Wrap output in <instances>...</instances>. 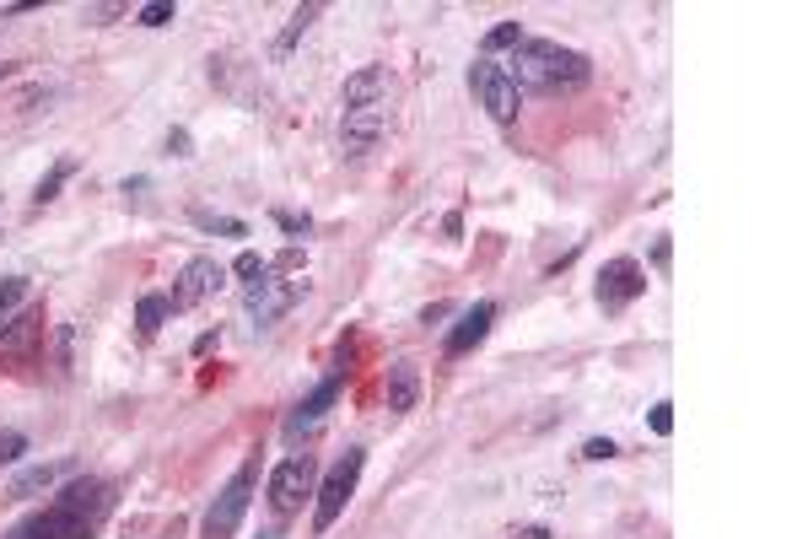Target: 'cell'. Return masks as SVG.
<instances>
[{
  "label": "cell",
  "instance_id": "obj_7",
  "mask_svg": "<svg viewBox=\"0 0 808 539\" xmlns=\"http://www.w3.org/2000/svg\"><path fill=\"white\" fill-rule=\"evenodd\" d=\"M469 92L480 98V108L491 113L496 124H512L518 108H523V92L512 87V76H507L501 60H475V66H469Z\"/></svg>",
  "mask_w": 808,
  "mask_h": 539
},
{
  "label": "cell",
  "instance_id": "obj_32",
  "mask_svg": "<svg viewBox=\"0 0 808 539\" xmlns=\"http://www.w3.org/2000/svg\"><path fill=\"white\" fill-rule=\"evenodd\" d=\"M259 539H276V535H259Z\"/></svg>",
  "mask_w": 808,
  "mask_h": 539
},
{
  "label": "cell",
  "instance_id": "obj_22",
  "mask_svg": "<svg viewBox=\"0 0 808 539\" xmlns=\"http://www.w3.org/2000/svg\"><path fill=\"white\" fill-rule=\"evenodd\" d=\"M265 270H270V259H259L253 249H243V253H238V264H232V276H238V281H248V287H253Z\"/></svg>",
  "mask_w": 808,
  "mask_h": 539
},
{
  "label": "cell",
  "instance_id": "obj_26",
  "mask_svg": "<svg viewBox=\"0 0 808 539\" xmlns=\"http://www.w3.org/2000/svg\"><path fill=\"white\" fill-rule=\"evenodd\" d=\"M652 431H658V437H668V431H674V405H668V399H658V405H652Z\"/></svg>",
  "mask_w": 808,
  "mask_h": 539
},
{
  "label": "cell",
  "instance_id": "obj_11",
  "mask_svg": "<svg viewBox=\"0 0 808 539\" xmlns=\"http://www.w3.org/2000/svg\"><path fill=\"white\" fill-rule=\"evenodd\" d=\"M335 399H340V372H335V378H323L313 395H308L302 405H297V410H291V416H286V427H281V431L291 437V442H297V437H308V431H318Z\"/></svg>",
  "mask_w": 808,
  "mask_h": 539
},
{
  "label": "cell",
  "instance_id": "obj_9",
  "mask_svg": "<svg viewBox=\"0 0 808 539\" xmlns=\"http://www.w3.org/2000/svg\"><path fill=\"white\" fill-rule=\"evenodd\" d=\"M641 291H647V270L636 264L631 253H620V259H609L603 276H598V308H603V313H626Z\"/></svg>",
  "mask_w": 808,
  "mask_h": 539
},
{
  "label": "cell",
  "instance_id": "obj_4",
  "mask_svg": "<svg viewBox=\"0 0 808 539\" xmlns=\"http://www.w3.org/2000/svg\"><path fill=\"white\" fill-rule=\"evenodd\" d=\"M361 469H367V453L361 448H346V459H335V469L318 480V507H313V535H329L335 523H340V512L346 502L356 497V486H361Z\"/></svg>",
  "mask_w": 808,
  "mask_h": 539
},
{
  "label": "cell",
  "instance_id": "obj_14",
  "mask_svg": "<svg viewBox=\"0 0 808 539\" xmlns=\"http://www.w3.org/2000/svg\"><path fill=\"white\" fill-rule=\"evenodd\" d=\"M416 399H421V372H416V361H393V367H388V410L405 416V410H416Z\"/></svg>",
  "mask_w": 808,
  "mask_h": 539
},
{
  "label": "cell",
  "instance_id": "obj_5",
  "mask_svg": "<svg viewBox=\"0 0 808 539\" xmlns=\"http://www.w3.org/2000/svg\"><path fill=\"white\" fill-rule=\"evenodd\" d=\"M253 486H259V459H243V469L216 491V502H211V512H206V539H232L238 535V523H243V512H248V502H253Z\"/></svg>",
  "mask_w": 808,
  "mask_h": 539
},
{
  "label": "cell",
  "instance_id": "obj_8",
  "mask_svg": "<svg viewBox=\"0 0 808 539\" xmlns=\"http://www.w3.org/2000/svg\"><path fill=\"white\" fill-rule=\"evenodd\" d=\"M318 491V465L313 453H291V459H281V465L270 469V507L276 512H297V507L308 502Z\"/></svg>",
  "mask_w": 808,
  "mask_h": 539
},
{
  "label": "cell",
  "instance_id": "obj_13",
  "mask_svg": "<svg viewBox=\"0 0 808 539\" xmlns=\"http://www.w3.org/2000/svg\"><path fill=\"white\" fill-rule=\"evenodd\" d=\"M60 475H81V465H76V459H60V465H28L11 486H6V497H11V502H28V497H38V491H54Z\"/></svg>",
  "mask_w": 808,
  "mask_h": 539
},
{
  "label": "cell",
  "instance_id": "obj_31",
  "mask_svg": "<svg viewBox=\"0 0 808 539\" xmlns=\"http://www.w3.org/2000/svg\"><path fill=\"white\" fill-rule=\"evenodd\" d=\"M11 71H17V66H6V60H0V81H6V76H11Z\"/></svg>",
  "mask_w": 808,
  "mask_h": 539
},
{
  "label": "cell",
  "instance_id": "obj_2",
  "mask_svg": "<svg viewBox=\"0 0 808 539\" xmlns=\"http://www.w3.org/2000/svg\"><path fill=\"white\" fill-rule=\"evenodd\" d=\"M388 113H393V81L383 66H361L340 87V146L346 157H361L388 136Z\"/></svg>",
  "mask_w": 808,
  "mask_h": 539
},
{
  "label": "cell",
  "instance_id": "obj_19",
  "mask_svg": "<svg viewBox=\"0 0 808 539\" xmlns=\"http://www.w3.org/2000/svg\"><path fill=\"white\" fill-rule=\"evenodd\" d=\"M33 335H38V308H28L22 319H11V329L0 335V351H22V346H28Z\"/></svg>",
  "mask_w": 808,
  "mask_h": 539
},
{
  "label": "cell",
  "instance_id": "obj_24",
  "mask_svg": "<svg viewBox=\"0 0 808 539\" xmlns=\"http://www.w3.org/2000/svg\"><path fill=\"white\" fill-rule=\"evenodd\" d=\"M28 453V437L22 431H0V465H11V459H22Z\"/></svg>",
  "mask_w": 808,
  "mask_h": 539
},
{
  "label": "cell",
  "instance_id": "obj_23",
  "mask_svg": "<svg viewBox=\"0 0 808 539\" xmlns=\"http://www.w3.org/2000/svg\"><path fill=\"white\" fill-rule=\"evenodd\" d=\"M22 297H28V276H6V281H0V319H6Z\"/></svg>",
  "mask_w": 808,
  "mask_h": 539
},
{
  "label": "cell",
  "instance_id": "obj_27",
  "mask_svg": "<svg viewBox=\"0 0 808 539\" xmlns=\"http://www.w3.org/2000/svg\"><path fill=\"white\" fill-rule=\"evenodd\" d=\"M276 221H281V232H291V238H302V232H308V216H291V211H276Z\"/></svg>",
  "mask_w": 808,
  "mask_h": 539
},
{
  "label": "cell",
  "instance_id": "obj_20",
  "mask_svg": "<svg viewBox=\"0 0 808 539\" xmlns=\"http://www.w3.org/2000/svg\"><path fill=\"white\" fill-rule=\"evenodd\" d=\"M162 319H168V297H141V302H136V323H141L146 340L162 329Z\"/></svg>",
  "mask_w": 808,
  "mask_h": 539
},
{
  "label": "cell",
  "instance_id": "obj_15",
  "mask_svg": "<svg viewBox=\"0 0 808 539\" xmlns=\"http://www.w3.org/2000/svg\"><path fill=\"white\" fill-rule=\"evenodd\" d=\"M318 11H323V6H297V11H291V22L281 28V38L270 43V54H276V60H286V54L297 49V38H302V33H308V28L318 22Z\"/></svg>",
  "mask_w": 808,
  "mask_h": 539
},
{
  "label": "cell",
  "instance_id": "obj_17",
  "mask_svg": "<svg viewBox=\"0 0 808 539\" xmlns=\"http://www.w3.org/2000/svg\"><path fill=\"white\" fill-rule=\"evenodd\" d=\"M66 179H76V162H71V157H66V162H54V168L38 179V189H33V206H38V211H43V206H49V200L66 189Z\"/></svg>",
  "mask_w": 808,
  "mask_h": 539
},
{
  "label": "cell",
  "instance_id": "obj_28",
  "mask_svg": "<svg viewBox=\"0 0 808 539\" xmlns=\"http://www.w3.org/2000/svg\"><path fill=\"white\" fill-rule=\"evenodd\" d=\"M168 151H173V157H194V151H189V130H168Z\"/></svg>",
  "mask_w": 808,
  "mask_h": 539
},
{
  "label": "cell",
  "instance_id": "obj_29",
  "mask_svg": "<svg viewBox=\"0 0 808 539\" xmlns=\"http://www.w3.org/2000/svg\"><path fill=\"white\" fill-rule=\"evenodd\" d=\"M108 17H119V6H92L87 11V22H108Z\"/></svg>",
  "mask_w": 808,
  "mask_h": 539
},
{
  "label": "cell",
  "instance_id": "obj_18",
  "mask_svg": "<svg viewBox=\"0 0 808 539\" xmlns=\"http://www.w3.org/2000/svg\"><path fill=\"white\" fill-rule=\"evenodd\" d=\"M194 227H200V232H221V238H248V227L243 221H238V216H216V211H206V206H194Z\"/></svg>",
  "mask_w": 808,
  "mask_h": 539
},
{
  "label": "cell",
  "instance_id": "obj_12",
  "mask_svg": "<svg viewBox=\"0 0 808 539\" xmlns=\"http://www.w3.org/2000/svg\"><path fill=\"white\" fill-rule=\"evenodd\" d=\"M491 323H496V302H475V308H463L458 323L448 329V340H442V351H448V357H469V351L491 335Z\"/></svg>",
  "mask_w": 808,
  "mask_h": 539
},
{
  "label": "cell",
  "instance_id": "obj_3",
  "mask_svg": "<svg viewBox=\"0 0 808 539\" xmlns=\"http://www.w3.org/2000/svg\"><path fill=\"white\" fill-rule=\"evenodd\" d=\"M507 76L518 92H577L593 81V60L556 38H523L507 60Z\"/></svg>",
  "mask_w": 808,
  "mask_h": 539
},
{
  "label": "cell",
  "instance_id": "obj_21",
  "mask_svg": "<svg viewBox=\"0 0 808 539\" xmlns=\"http://www.w3.org/2000/svg\"><path fill=\"white\" fill-rule=\"evenodd\" d=\"M173 17H178L173 0H151V6H141V11H136V22H141V28H168Z\"/></svg>",
  "mask_w": 808,
  "mask_h": 539
},
{
  "label": "cell",
  "instance_id": "obj_30",
  "mask_svg": "<svg viewBox=\"0 0 808 539\" xmlns=\"http://www.w3.org/2000/svg\"><path fill=\"white\" fill-rule=\"evenodd\" d=\"M512 539H550V529H523V535H512Z\"/></svg>",
  "mask_w": 808,
  "mask_h": 539
},
{
  "label": "cell",
  "instance_id": "obj_25",
  "mask_svg": "<svg viewBox=\"0 0 808 539\" xmlns=\"http://www.w3.org/2000/svg\"><path fill=\"white\" fill-rule=\"evenodd\" d=\"M615 453H620V448H615L609 437H588V442H582V459H588V465H598V459H615Z\"/></svg>",
  "mask_w": 808,
  "mask_h": 539
},
{
  "label": "cell",
  "instance_id": "obj_16",
  "mask_svg": "<svg viewBox=\"0 0 808 539\" xmlns=\"http://www.w3.org/2000/svg\"><path fill=\"white\" fill-rule=\"evenodd\" d=\"M523 22H496L491 33L480 38V60H491V54H501V49H518L523 43Z\"/></svg>",
  "mask_w": 808,
  "mask_h": 539
},
{
  "label": "cell",
  "instance_id": "obj_10",
  "mask_svg": "<svg viewBox=\"0 0 808 539\" xmlns=\"http://www.w3.org/2000/svg\"><path fill=\"white\" fill-rule=\"evenodd\" d=\"M221 281H227V270H221L216 259H189V264L178 270L173 291H168V313H189V308H200Z\"/></svg>",
  "mask_w": 808,
  "mask_h": 539
},
{
  "label": "cell",
  "instance_id": "obj_1",
  "mask_svg": "<svg viewBox=\"0 0 808 539\" xmlns=\"http://www.w3.org/2000/svg\"><path fill=\"white\" fill-rule=\"evenodd\" d=\"M113 507V486L98 475H76L49 507L28 512L6 539H92Z\"/></svg>",
  "mask_w": 808,
  "mask_h": 539
},
{
  "label": "cell",
  "instance_id": "obj_6",
  "mask_svg": "<svg viewBox=\"0 0 808 539\" xmlns=\"http://www.w3.org/2000/svg\"><path fill=\"white\" fill-rule=\"evenodd\" d=\"M302 291H308L302 276H276V270H265V276L243 291V308H248V319L259 323V329H270V323H281L286 313L302 302Z\"/></svg>",
  "mask_w": 808,
  "mask_h": 539
}]
</instances>
